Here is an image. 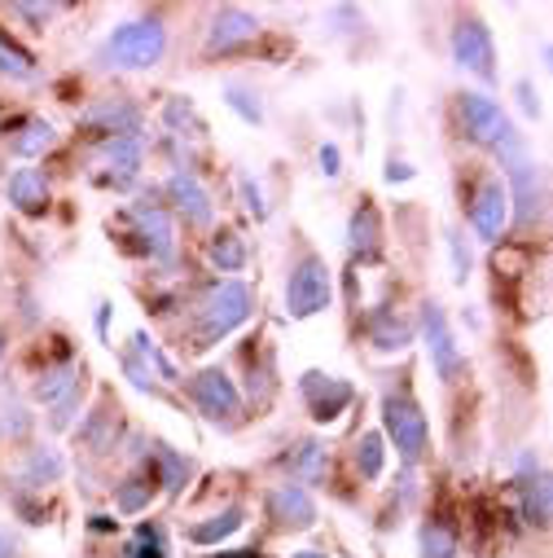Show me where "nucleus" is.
<instances>
[{
	"label": "nucleus",
	"instance_id": "f257e3e1",
	"mask_svg": "<svg viewBox=\"0 0 553 558\" xmlns=\"http://www.w3.org/2000/svg\"><path fill=\"white\" fill-rule=\"evenodd\" d=\"M255 317V291L242 282V277H220L211 282L194 304H189V352H207L220 339H229L233 330H242Z\"/></svg>",
	"mask_w": 553,
	"mask_h": 558
},
{
	"label": "nucleus",
	"instance_id": "f03ea898",
	"mask_svg": "<svg viewBox=\"0 0 553 558\" xmlns=\"http://www.w3.org/2000/svg\"><path fill=\"white\" fill-rule=\"evenodd\" d=\"M168 53V27L159 14L127 19L110 27V36L97 45V66L106 71H155Z\"/></svg>",
	"mask_w": 553,
	"mask_h": 558
},
{
	"label": "nucleus",
	"instance_id": "7ed1b4c3",
	"mask_svg": "<svg viewBox=\"0 0 553 558\" xmlns=\"http://www.w3.org/2000/svg\"><path fill=\"white\" fill-rule=\"evenodd\" d=\"M382 440L395 445V453H400V462L408 471L418 466L427 458V449H431L427 409H422L418 396H413V383L408 378H400L395 387L382 391Z\"/></svg>",
	"mask_w": 553,
	"mask_h": 558
},
{
	"label": "nucleus",
	"instance_id": "20e7f679",
	"mask_svg": "<svg viewBox=\"0 0 553 558\" xmlns=\"http://www.w3.org/2000/svg\"><path fill=\"white\" fill-rule=\"evenodd\" d=\"M457 114H462V128H466L470 142L483 146V150H496L501 163L514 159V155H527L523 132L514 128V119L501 110L496 97H488V93H479V88H466V93L457 97Z\"/></svg>",
	"mask_w": 553,
	"mask_h": 558
},
{
	"label": "nucleus",
	"instance_id": "39448f33",
	"mask_svg": "<svg viewBox=\"0 0 553 558\" xmlns=\"http://www.w3.org/2000/svg\"><path fill=\"white\" fill-rule=\"evenodd\" d=\"M334 304V268L321 251H299L286 272V317L312 322Z\"/></svg>",
	"mask_w": 553,
	"mask_h": 558
},
{
	"label": "nucleus",
	"instance_id": "423d86ee",
	"mask_svg": "<svg viewBox=\"0 0 553 558\" xmlns=\"http://www.w3.org/2000/svg\"><path fill=\"white\" fill-rule=\"evenodd\" d=\"M505 168V198H509V225L514 229H536L544 225V211H549V185H544V168L531 159V155H514L501 163Z\"/></svg>",
	"mask_w": 553,
	"mask_h": 558
},
{
	"label": "nucleus",
	"instance_id": "0eeeda50",
	"mask_svg": "<svg viewBox=\"0 0 553 558\" xmlns=\"http://www.w3.org/2000/svg\"><path fill=\"white\" fill-rule=\"evenodd\" d=\"M181 387H185V396L194 400V409L207 417L211 427H224V432L237 427V417H242V391H237V383L229 378V369L207 365V369L181 378Z\"/></svg>",
	"mask_w": 553,
	"mask_h": 558
},
{
	"label": "nucleus",
	"instance_id": "6e6552de",
	"mask_svg": "<svg viewBox=\"0 0 553 558\" xmlns=\"http://www.w3.org/2000/svg\"><path fill=\"white\" fill-rule=\"evenodd\" d=\"M422 343H427L431 369H435V378L444 387H453V383L466 378L470 361H466V352H462V343H457V335H453L448 313H444L440 300H422Z\"/></svg>",
	"mask_w": 553,
	"mask_h": 558
},
{
	"label": "nucleus",
	"instance_id": "1a4fd4ad",
	"mask_svg": "<svg viewBox=\"0 0 553 558\" xmlns=\"http://www.w3.org/2000/svg\"><path fill=\"white\" fill-rule=\"evenodd\" d=\"M448 49H453V62L475 75L479 84H496V40H492V27L479 19V14H462L453 36H448Z\"/></svg>",
	"mask_w": 553,
	"mask_h": 558
},
{
	"label": "nucleus",
	"instance_id": "9d476101",
	"mask_svg": "<svg viewBox=\"0 0 553 558\" xmlns=\"http://www.w3.org/2000/svg\"><path fill=\"white\" fill-rule=\"evenodd\" d=\"M132 225H136V238H142V255L150 264H172L176 259V220L168 211V203H159V194H142L132 207H127Z\"/></svg>",
	"mask_w": 553,
	"mask_h": 558
},
{
	"label": "nucleus",
	"instance_id": "9b49d317",
	"mask_svg": "<svg viewBox=\"0 0 553 558\" xmlns=\"http://www.w3.org/2000/svg\"><path fill=\"white\" fill-rule=\"evenodd\" d=\"M299 400L308 409V417L317 427H334L339 417L352 409L356 400V387L339 374H321V369H304L299 374Z\"/></svg>",
	"mask_w": 553,
	"mask_h": 558
},
{
	"label": "nucleus",
	"instance_id": "f8f14e48",
	"mask_svg": "<svg viewBox=\"0 0 553 558\" xmlns=\"http://www.w3.org/2000/svg\"><path fill=\"white\" fill-rule=\"evenodd\" d=\"M263 514L272 519V527H282V532H308V527H317V519H321L317 497H312L304 484H295V480H282V484L268 488Z\"/></svg>",
	"mask_w": 553,
	"mask_h": 558
},
{
	"label": "nucleus",
	"instance_id": "ddd939ff",
	"mask_svg": "<svg viewBox=\"0 0 553 558\" xmlns=\"http://www.w3.org/2000/svg\"><path fill=\"white\" fill-rule=\"evenodd\" d=\"M466 220H470L475 238L488 242V246H496V242L505 238V229H509V198H505V181H501V177L488 172V177L479 181V190L470 194Z\"/></svg>",
	"mask_w": 553,
	"mask_h": 558
},
{
	"label": "nucleus",
	"instance_id": "4468645a",
	"mask_svg": "<svg viewBox=\"0 0 553 558\" xmlns=\"http://www.w3.org/2000/svg\"><path fill=\"white\" fill-rule=\"evenodd\" d=\"M163 198L172 203L168 211H176L189 229H207V225L216 220V203H211L207 185H202L189 168H176V172L163 181Z\"/></svg>",
	"mask_w": 553,
	"mask_h": 558
},
{
	"label": "nucleus",
	"instance_id": "2eb2a0df",
	"mask_svg": "<svg viewBox=\"0 0 553 558\" xmlns=\"http://www.w3.org/2000/svg\"><path fill=\"white\" fill-rule=\"evenodd\" d=\"M79 123L101 132V136H142L146 114H142V106H136L132 97H101V101H93L79 114Z\"/></svg>",
	"mask_w": 553,
	"mask_h": 558
},
{
	"label": "nucleus",
	"instance_id": "dca6fc26",
	"mask_svg": "<svg viewBox=\"0 0 553 558\" xmlns=\"http://www.w3.org/2000/svg\"><path fill=\"white\" fill-rule=\"evenodd\" d=\"M97 163L110 172V177H101V185L136 181L146 168V136H106V142L97 146Z\"/></svg>",
	"mask_w": 553,
	"mask_h": 558
},
{
	"label": "nucleus",
	"instance_id": "f3484780",
	"mask_svg": "<svg viewBox=\"0 0 553 558\" xmlns=\"http://www.w3.org/2000/svg\"><path fill=\"white\" fill-rule=\"evenodd\" d=\"M259 36V19L242 5H224L207 23V53H233Z\"/></svg>",
	"mask_w": 553,
	"mask_h": 558
},
{
	"label": "nucleus",
	"instance_id": "a211bd4d",
	"mask_svg": "<svg viewBox=\"0 0 553 558\" xmlns=\"http://www.w3.org/2000/svg\"><path fill=\"white\" fill-rule=\"evenodd\" d=\"M514 488H518V514L527 527L544 532L549 527V514H553V488H549V471L544 462L531 466V471H514Z\"/></svg>",
	"mask_w": 553,
	"mask_h": 558
},
{
	"label": "nucleus",
	"instance_id": "6ab92c4d",
	"mask_svg": "<svg viewBox=\"0 0 553 558\" xmlns=\"http://www.w3.org/2000/svg\"><path fill=\"white\" fill-rule=\"evenodd\" d=\"M347 251L352 259H378L382 251V211L373 207V198H360L347 216Z\"/></svg>",
	"mask_w": 553,
	"mask_h": 558
},
{
	"label": "nucleus",
	"instance_id": "aec40b11",
	"mask_svg": "<svg viewBox=\"0 0 553 558\" xmlns=\"http://www.w3.org/2000/svg\"><path fill=\"white\" fill-rule=\"evenodd\" d=\"M79 445L93 453V458H101V453H110V449H119V404L110 400V396H101L97 400V409H88V417L79 423Z\"/></svg>",
	"mask_w": 553,
	"mask_h": 558
},
{
	"label": "nucleus",
	"instance_id": "412c9836",
	"mask_svg": "<svg viewBox=\"0 0 553 558\" xmlns=\"http://www.w3.org/2000/svg\"><path fill=\"white\" fill-rule=\"evenodd\" d=\"M5 194H10L14 211H23V216H32V220H36V216H45V211H49V203H53V190H49L45 168H19V172H10Z\"/></svg>",
	"mask_w": 553,
	"mask_h": 558
},
{
	"label": "nucleus",
	"instance_id": "4be33fe9",
	"mask_svg": "<svg viewBox=\"0 0 553 558\" xmlns=\"http://www.w3.org/2000/svg\"><path fill=\"white\" fill-rule=\"evenodd\" d=\"M66 475V458L53 449V445H36L23 453L19 462V488L23 493H45L49 484H58Z\"/></svg>",
	"mask_w": 553,
	"mask_h": 558
},
{
	"label": "nucleus",
	"instance_id": "5701e85b",
	"mask_svg": "<svg viewBox=\"0 0 553 558\" xmlns=\"http://www.w3.org/2000/svg\"><path fill=\"white\" fill-rule=\"evenodd\" d=\"M242 523H246V506H224V510H216V514H207V519H198V523H189L185 527V541L189 545H202V549H211V545H224L229 536H237L242 532Z\"/></svg>",
	"mask_w": 553,
	"mask_h": 558
},
{
	"label": "nucleus",
	"instance_id": "b1692460",
	"mask_svg": "<svg viewBox=\"0 0 553 558\" xmlns=\"http://www.w3.org/2000/svg\"><path fill=\"white\" fill-rule=\"evenodd\" d=\"M150 466H155V480H159V488L168 497H181L185 484H189V475H194V462L181 449H172L168 440H155L150 445Z\"/></svg>",
	"mask_w": 553,
	"mask_h": 558
},
{
	"label": "nucleus",
	"instance_id": "393cba45",
	"mask_svg": "<svg viewBox=\"0 0 553 558\" xmlns=\"http://www.w3.org/2000/svg\"><path fill=\"white\" fill-rule=\"evenodd\" d=\"M127 356L142 365V369H150L159 383H168V387H181V378H185L181 365H176V361H172L146 330H132V339H127Z\"/></svg>",
	"mask_w": 553,
	"mask_h": 558
},
{
	"label": "nucleus",
	"instance_id": "a878e982",
	"mask_svg": "<svg viewBox=\"0 0 553 558\" xmlns=\"http://www.w3.org/2000/svg\"><path fill=\"white\" fill-rule=\"evenodd\" d=\"M282 462H286L291 480L308 488V484H321V480H325V471H330V449H325V440H299Z\"/></svg>",
	"mask_w": 553,
	"mask_h": 558
},
{
	"label": "nucleus",
	"instance_id": "bb28decb",
	"mask_svg": "<svg viewBox=\"0 0 553 558\" xmlns=\"http://www.w3.org/2000/svg\"><path fill=\"white\" fill-rule=\"evenodd\" d=\"M418 554L422 558H457L462 554V527L448 514H427L418 532Z\"/></svg>",
	"mask_w": 553,
	"mask_h": 558
},
{
	"label": "nucleus",
	"instance_id": "cd10ccee",
	"mask_svg": "<svg viewBox=\"0 0 553 558\" xmlns=\"http://www.w3.org/2000/svg\"><path fill=\"white\" fill-rule=\"evenodd\" d=\"M53 146H58V128H53V119H45V114L23 119L19 132H14V142H10V150H14L19 159H40V155H49Z\"/></svg>",
	"mask_w": 553,
	"mask_h": 558
},
{
	"label": "nucleus",
	"instance_id": "c85d7f7f",
	"mask_svg": "<svg viewBox=\"0 0 553 558\" xmlns=\"http://www.w3.org/2000/svg\"><path fill=\"white\" fill-rule=\"evenodd\" d=\"M155 497H159V480H155L150 466L146 471H132L127 480L114 484V510L119 514H142V510H150Z\"/></svg>",
	"mask_w": 553,
	"mask_h": 558
},
{
	"label": "nucleus",
	"instance_id": "c756f323",
	"mask_svg": "<svg viewBox=\"0 0 553 558\" xmlns=\"http://www.w3.org/2000/svg\"><path fill=\"white\" fill-rule=\"evenodd\" d=\"M413 339V322H404V317H395L391 308H378L373 317H369V343L378 348V352H386V356H395V352H404Z\"/></svg>",
	"mask_w": 553,
	"mask_h": 558
},
{
	"label": "nucleus",
	"instance_id": "7c9ffc66",
	"mask_svg": "<svg viewBox=\"0 0 553 558\" xmlns=\"http://www.w3.org/2000/svg\"><path fill=\"white\" fill-rule=\"evenodd\" d=\"M84 383V365L79 361H58V365H45V374L36 378V387H32V396L40 400V404H58L66 391H75Z\"/></svg>",
	"mask_w": 553,
	"mask_h": 558
},
{
	"label": "nucleus",
	"instance_id": "2f4dec72",
	"mask_svg": "<svg viewBox=\"0 0 553 558\" xmlns=\"http://www.w3.org/2000/svg\"><path fill=\"white\" fill-rule=\"evenodd\" d=\"M207 259H211V268H220V272H242L246 259H250L246 238H242L237 229H216L211 242H207Z\"/></svg>",
	"mask_w": 553,
	"mask_h": 558
},
{
	"label": "nucleus",
	"instance_id": "473e14b6",
	"mask_svg": "<svg viewBox=\"0 0 553 558\" xmlns=\"http://www.w3.org/2000/svg\"><path fill=\"white\" fill-rule=\"evenodd\" d=\"M224 106H229L246 128H263V119H268L263 97H259L250 84H224Z\"/></svg>",
	"mask_w": 553,
	"mask_h": 558
},
{
	"label": "nucleus",
	"instance_id": "72a5a7b5",
	"mask_svg": "<svg viewBox=\"0 0 553 558\" xmlns=\"http://www.w3.org/2000/svg\"><path fill=\"white\" fill-rule=\"evenodd\" d=\"M444 246H448V264H453V282L466 287L470 277H475V246L466 242V233L457 225L444 229Z\"/></svg>",
	"mask_w": 553,
	"mask_h": 558
},
{
	"label": "nucleus",
	"instance_id": "f704fd0d",
	"mask_svg": "<svg viewBox=\"0 0 553 558\" xmlns=\"http://www.w3.org/2000/svg\"><path fill=\"white\" fill-rule=\"evenodd\" d=\"M163 123H168L172 136H202V132H207L189 97H168V101H163Z\"/></svg>",
	"mask_w": 553,
	"mask_h": 558
},
{
	"label": "nucleus",
	"instance_id": "c9c22d12",
	"mask_svg": "<svg viewBox=\"0 0 553 558\" xmlns=\"http://www.w3.org/2000/svg\"><path fill=\"white\" fill-rule=\"evenodd\" d=\"M382 466H386V440H382V432H365L360 440H356V471H360V480H382Z\"/></svg>",
	"mask_w": 553,
	"mask_h": 558
},
{
	"label": "nucleus",
	"instance_id": "e433bc0d",
	"mask_svg": "<svg viewBox=\"0 0 553 558\" xmlns=\"http://www.w3.org/2000/svg\"><path fill=\"white\" fill-rule=\"evenodd\" d=\"M119 558H168L163 527H159V523H136V532H132V541L123 545Z\"/></svg>",
	"mask_w": 553,
	"mask_h": 558
},
{
	"label": "nucleus",
	"instance_id": "4c0bfd02",
	"mask_svg": "<svg viewBox=\"0 0 553 558\" xmlns=\"http://www.w3.org/2000/svg\"><path fill=\"white\" fill-rule=\"evenodd\" d=\"M0 75L5 80H36V58L19 40H10L5 32H0Z\"/></svg>",
	"mask_w": 553,
	"mask_h": 558
},
{
	"label": "nucleus",
	"instance_id": "58836bf2",
	"mask_svg": "<svg viewBox=\"0 0 553 558\" xmlns=\"http://www.w3.org/2000/svg\"><path fill=\"white\" fill-rule=\"evenodd\" d=\"M119 365H123V374L132 378V387L136 391H146V396H155V400H163V383L150 374V369H142V365H136L127 352H119Z\"/></svg>",
	"mask_w": 553,
	"mask_h": 558
},
{
	"label": "nucleus",
	"instance_id": "ea45409f",
	"mask_svg": "<svg viewBox=\"0 0 553 558\" xmlns=\"http://www.w3.org/2000/svg\"><path fill=\"white\" fill-rule=\"evenodd\" d=\"M75 409H84V383H79L75 391H66V396L53 404L49 427H53V432H66V427H71V417H75Z\"/></svg>",
	"mask_w": 553,
	"mask_h": 558
},
{
	"label": "nucleus",
	"instance_id": "a19ab883",
	"mask_svg": "<svg viewBox=\"0 0 553 558\" xmlns=\"http://www.w3.org/2000/svg\"><path fill=\"white\" fill-rule=\"evenodd\" d=\"M237 190H242V203H246V211L255 216V220H268V203H263V190H259V181L255 177H237Z\"/></svg>",
	"mask_w": 553,
	"mask_h": 558
},
{
	"label": "nucleus",
	"instance_id": "79ce46f5",
	"mask_svg": "<svg viewBox=\"0 0 553 558\" xmlns=\"http://www.w3.org/2000/svg\"><path fill=\"white\" fill-rule=\"evenodd\" d=\"M317 172H321L325 181H339V177H343V150H339L334 142H321V150H317Z\"/></svg>",
	"mask_w": 553,
	"mask_h": 558
},
{
	"label": "nucleus",
	"instance_id": "37998d69",
	"mask_svg": "<svg viewBox=\"0 0 553 558\" xmlns=\"http://www.w3.org/2000/svg\"><path fill=\"white\" fill-rule=\"evenodd\" d=\"M53 14H62V5H14V19H27L32 32H45Z\"/></svg>",
	"mask_w": 553,
	"mask_h": 558
},
{
	"label": "nucleus",
	"instance_id": "c03bdc74",
	"mask_svg": "<svg viewBox=\"0 0 553 558\" xmlns=\"http://www.w3.org/2000/svg\"><path fill=\"white\" fill-rule=\"evenodd\" d=\"M514 97H518V106H523L527 119H540V93H536L531 80H518V84H514Z\"/></svg>",
	"mask_w": 553,
	"mask_h": 558
},
{
	"label": "nucleus",
	"instance_id": "a18cd8bd",
	"mask_svg": "<svg viewBox=\"0 0 553 558\" xmlns=\"http://www.w3.org/2000/svg\"><path fill=\"white\" fill-rule=\"evenodd\" d=\"M386 185H404V181H413V177H418V168H408L404 159H386Z\"/></svg>",
	"mask_w": 553,
	"mask_h": 558
},
{
	"label": "nucleus",
	"instance_id": "49530a36",
	"mask_svg": "<svg viewBox=\"0 0 553 558\" xmlns=\"http://www.w3.org/2000/svg\"><path fill=\"white\" fill-rule=\"evenodd\" d=\"M110 313H114V304H110V300H101V304H97V313H93V326H97V339H101V343L110 339Z\"/></svg>",
	"mask_w": 553,
	"mask_h": 558
},
{
	"label": "nucleus",
	"instance_id": "de8ad7c7",
	"mask_svg": "<svg viewBox=\"0 0 553 558\" xmlns=\"http://www.w3.org/2000/svg\"><path fill=\"white\" fill-rule=\"evenodd\" d=\"M88 532H119V519H110V514H88Z\"/></svg>",
	"mask_w": 553,
	"mask_h": 558
},
{
	"label": "nucleus",
	"instance_id": "09e8293b",
	"mask_svg": "<svg viewBox=\"0 0 553 558\" xmlns=\"http://www.w3.org/2000/svg\"><path fill=\"white\" fill-rule=\"evenodd\" d=\"M0 558H19V541L10 527H0Z\"/></svg>",
	"mask_w": 553,
	"mask_h": 558
},
{
	"label": "nucleus",
	"instance_id": "8fccbe9b",
	"mask_svg": "<svg viewBox=\"0 0 553 558\" xmlns=\"http://www.w3.org/2000/svg\"><path fill=\"white\" fill-rule=\"evenodd\" d=\"M211 558H259V549H224V554H211Z\"/></svg>",
	"mask_w": 553,
	"mask_h": 558
},
{
	"label": "nucleus",
	"instance_id": "3c124183",
	"mask_svg": "<svg viewBox=\"0 0 553 558\" xmlns=\"http://www.w3.org/2000/svg\"><path fill=\"white\" fill-rule=\"evenodd\" d=\"M286 558H330L325 549H295V554H286Z\"/></svg>",
	"mask_w": 553,
	"mask_h": 558
},
{
	"label": "nucleus",
	"instance_id": "603ef678",
	"mask_svg": "<svg viewBox=\"0 0 553 558\" xmlns=\"http://www.w3.org/2000/svg\"><path fill=\"white\" fill-rule=\"evenodd\" d=\"M5 352H10V330L0 326V361H5Z\"/></svg>",
	"mask_w": 553,
	"mask_h": 558
},
{
	"label": "nucleus",
	"instance_id": "864d4df0",
	"mask_svg": "<svg viewBox=\"0 0 553 558\" xmlns=\"http://www.w3.org/2000/svg\"><path fill=\"white\" fill-rule=\"evenodd\" d=\"M0 436H5V432H0Z\"/></svg>",
	"mask_w": 553,
	"mask_h": 558
}]
</instances>
